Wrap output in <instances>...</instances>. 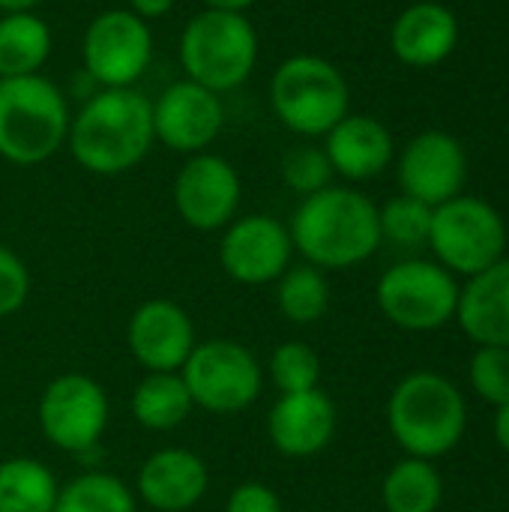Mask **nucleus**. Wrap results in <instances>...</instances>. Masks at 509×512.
<instances>
[{"mask_svg": "<svg viewBox=\"0 0 509 512\" xmlns=\"http://www.w3.org/2000/svg\"><path fill=\"white\" fill-rule=\"evenodd\" d=\"M153 144V108L138 87L96 90L72 111L66 147L87 174L120 177L138 168Z\"/></svg>", "mask_w": 509, "mask_h": 512, "instance_id": "obj_1", "label": "nucleus"}, {"mask_svg": "<svg viewBox=\"0 0 509 512\" xmlns=\"http://www.w3.org/2000/svg\"><path fill=\"white\" fill-rule=\"evenodd\" d=\"M288 234L294 252L318 270H348L369 261L381 249L378 204L354 189L336 186L300 198L291 213Z\"/></svg>", "mask_w": 509, "mask_h": 512, "instance_id": "obj_2", "label": "nucleus"}, {"mask_svg": "<svg viewBox=\"0 0 509 512\" xmlns=\"http://www.w3.org/2000/svg\"><path fill=\"white\" fill-rule=\"evenodd\" d=\"M72 123L69 93L48 75L0 78V159L36 168L66 147Z\"/></svg>", "mask_w": 509, "mask_h": 512, "instance_id": "obj_3", "label": "nucleus"}, {"mask_svg": "<svg viewBox=\"0 0 509 512\" xmlns=\"http://www.w3.org/2000/svg\"><path fill=\"white\" fill-rule=\"evenodd\" d=\"M387 426L408 456L435 462L453 453L465 438L468 405L459 387L444 375L411 372L390 393Z\"/></svg>", "mask_w": 509, "mask_h": 512, "instance_id": "obj_4", "label": "nucleus"}, {"mask_svg": "<svg viewBox=\"0 0 509 512\" xmlns=\"http://www.w3.org/2000/svg\"><path fill=\"white\" fill-rule=\"evenodd\" d=\"M261 42L246 12H195L177 39V60L183 78L225 96L240 90L258 66Z\"/></svg>", "mask_w": 509, "mask_h": 512, "instance_id": "obj_5", "label": "nucleus"}, {"mask_svg": "<svg viewBox=\"0 0 509 512\" xmlns=\"http://www.w3.org/2000/svg\"><path fill=\"white\" fill-rule=\"evenodd\" d=\"M273 117L300 138H324L351 111L345 72L321 54H291L270 75Z\"/></svg>", "mask_w": 509, "mask_h": 512, "instance_id": "obj_6", "label": "nucleus"}, {"mask_svg": "<svg viewBox=\"0 0 509 512\" xmlns=\"http://www.w3.org/2000/svg\"><path fill=\"white\" fill-rule=\"evenodd\" d=\"M435 261L453 276H477L507 258L504 216L477 195H456L432 207L429 243Z\"/></svg>", "mask_w": 509, "mask_h": 512, "instance_id": "obj_7", "label": "nucleus"}, {"mask_svg": "<svg viewBox=\"0 0 509 512\" xmlns=\"http://www.w3.org/2000/svg\"><path fill=\"white\" fill-rule=\"evenodd\" d=\"M180 378L192 396V405L231 417L252 408L264 393V366L258 357L234 339L198 342L180 369Z\"/></svg>", "mask_w": 509, "mask_h": 512, "instance_id": "obj_8", "label": "nucleus"}, {"mask_svg": "<svg viewBox=\"0 0 509 512\" xmlns=\"http://www.w3.org/2000/svg\"><path fill=\"white\" fill-rule=\"evenodd\" d=\"M378 309L408 333H432L456 318L459 282L438 261L408 258L387 267L375 285Z\"/></svg>", "mask_w": 509, "mask_h": 512, "instance_id": "obj_9", "label": "nucleus"}, {"mask_svg": "<svg viewBox=\"0 0 509 512\" xmlns=\"http://www.w3.org/2000/svg\"><path fill=\"white\" fill-rule=\"evenodd\" d=\"M153 30L126 6L102 9L81 36L84 75L99 87H135L153 63Z\"/></svg>", "mask_w": 509, "mask_h": 512, "instance_id": "obj_10", "label": "nucleus"}, {"mask_svg": "<svg viewBox=\"0 0 509 512\" xmlns=\"http://www.w3.org/2000/svg\"><path fill=\"white\" fill-rule=\"evenodd\" d=\"M36 420L51 447L69 456H87L96 453L108 429L111 402L99 381L81 372H66L42 390Z\"/></svg>", "mask_w": 509, "mask_h": 512, "instance_id": "obj_11", "label": "nucleus"}, {"mask_svg": "<svg viewBox=\"0 0 509 512\" xmlns=\"http://www.w3.org/2000/svg\"><path fill=\"white\" fill-rule=\"evenodd\" d=\"M171 201L177 216L201 234L222 231L228 222L240 216V201H243V180L240 171L234 168L231 159L219 153H192L180 165L174 186H171Z\"/></svg>", "mask_w": 509, "mask_h": 512, "instance_id": "obj_12", "label": "nucleus"}, {"mask_svg": "<svg viewBox=\"0 0 509 512\" xmlns=\"http://www.w3.org/2000/svg\"><path fill=\"white\" fill-rule=\"evenodd\" d=\"M294 243L288 225L267 213L237 216L222 228L219 264L222 270L249 288L276 282L294 261Z\"/></svg>", "mask_w": 509, "mask_h": 512, "instance_id": "obj_13", "label": "nucleus"}, {"mask_svg": "<svg viewBox=\"0 0 509 512\" xmlns=\"http://www.w3.org/2000/svg\"><path fill=\"white\" fill-rule=\"evenodd\" d=\"M153 108V138L156 144L192 156L213 147L225 129V102L219 93L180 78L150 99Z\"/></svg>", "mask_w": 509, "mask_h": 512, "instance_id": "obj_14", "label": "nucleus"}, {"mask_svg": "<svg viewBox=\"0 0 509 512\" xmlns=\"http://www.w3.org/2000/svg\"><path fill=\"white\" fill-rule=\"evenodd\" d=\"M396 174L402 195L438 207L462 195L468 180V156L456 135L444 129H426L402 147Z\"/></svg>", "mask_w": 509, "mask_h": 512, "instance_id": "obj_15", "label": "nucleus"}, {"mask_svg": "<svg viewBox=\"0 0 509 512\" xmlns=\"http://www.w3.org/2000/svg\"><path fill=\"white\" fill-rule=\"evenodd\" d=\"M126 342L144 372H180L198 345V336L183 306L165 297H153L132 312Z\"/></svg>", "mask_w": 509, "mask_h": 512, "instance_id": "obj_16", "label": "nucleus"}, {"mask_svg": "<svg viewBox=\"0 0 509 512\" xmlns=\"http://www.w3.org/2000/svg\"><path fill=\"white\" fill-rule=\"evenodd\" d=\"M339 429L336 402L321 390L285 393L267 414V438L285 459H309L324 453Z\"/></svg>", "mask_w": 509, "mask_h": 512, "instance_id": "obj_17", "label": "nucleus"}, {"mask_svg": "<svg viewBox=\"0 0 509 512\" xmlns=\"http://www.w3.org/2000/svg\"><path fill=\"white\" fill-rule=\"evenodd\" d=\"M207 489V462L186 447L156 450L135 477V498L156 512H189L204 501Z\"/></svg>", "mask_w": 509, "mask_h": 512, "instance_id": "obj_18", "label": "nucleus"}, {"mask_svg": "<svg viewBox=\"0 0 509 512\" xmlns=\"http://www.w3.org/2000/svg\"><path fill=\"white\" fill-rule=\"evenodd\" d=\"M459 45V18L441 0H414L390 27V51L411 69L444 63Z\"/></svg>", "mask_w": 509, "mask_h": 512, "instance_id": "obj_19", "label": "nucleus"}, {"mask_svg": "<svg viewBox=\"0 0 509 512\" xmlns=\"http://www.w3.org/2000/svg\"><path fill=\"white\" fill-rule=\"evenodd\" d=\"M324 153L333 165V174H339L348 183H366L390 168L396 144L387 123H381L372 114L348 111L324 135Z\"/></svg>", "mask_w": 509, "mask_h": 512, "instance_id": "obj_20", "label": "nucleus"}, {"mask_svg": "<svg viewBox=\"0 0 509 512\" xmlns=\"http://www.w3.org/2000/svg\"><path fill=\"white\" fill-rule=\"evenodd\" d=\"M456 321L480 348H509V258L459 288Z\"/></svg>", "mask_w": 509, "mask_h": 512, "instance_id": "obj_21", "label": "nucleus"}, {"mask_svg": "<svg viewBox=\"0 0 509 512\" xmlns=\"http://www.w3.org/2000/svg\"><path fill=\"white\" fill-rule=\"evenodd\" d=\"M129 411L141 429L171 432L192 417L195 405L180 372H144L132 390Z\"/></svg>", "mask_w": 509, "mask_h": 512, "instance_id": "obj_22", "label": "nucleus"}, {"mask_svg": "<svg viewBox=\"0 0 509 512\" xmlns=\"http://www.w3.org/2000/svg\"><path fill=\"white\" fill-rule=\"evenodd\" d=\"M54 51V33L36 12L0 15V78L39 75Z\"/></svg>", "mask_w": 509, "mask_h": 512, "instance_id": "obj_23", "label": "nucleus"}, {"mask_svg": "<svg viewBox=\"0 0 509 512\" xmlns=\"http://www.w3.org/2000/svg\"><path fill=\"white\" fill-rule=\"evenodd\" d=\"M60 483L48 465L27 456L0 462V512H54Z\"/></svg>", "mask_w": 509, "mask_h": 512, "instance_id": "obj_24", "label": "nucleus"}, {"mask_svg": "<svg viewBox=\"0 0 509 512\" xmlns=\"http://www.w3.org/2000/svg\"><path fill=\"white\" fill-rule=\"evenodd\" d=\"M381 501L387 512H438L444 501V480L432 462L408 456L387 471Z\"/></svg>", "mask_w": 509, "mask_h": 512, "instance_id": "obj_25", "label": "nucleus"}, {"mask_svg": "<svg viewBox=\"0 0 509 512\" xmlns=\"http://www.w3.org/2000/svg\"><path fill=\"white\" fill-rule=\"evenodd\" d=\"M276 306L291 324H315L330 309V282L327 273L312 264H291L276 282Z\"/></svg>", "mask_w": 509, "mask_h": 512, "instance_id": "obj_26", "label": "nucleus"}, {"mask_svg": "<svg viewBox=\"0 0 509 512\" xmlns=\"http://www.w3.org/2000/svg\"><path fill=\"white\" fill-rule=\"evenodd\" d=\"M138 498L117 474L84 471L66 480L57 492L54 512H135Z\"/></svg>", "mask_w": 509, "mask_h": 512, "instance_id": "obj_27", "label": "nucleus"}, {"mask_svg": "<svg viewBox=\"0 0 509 512\" xmlns=\"http://www.w3.org/2000/svg\"><path fill=\"white\" fill-rule=\"evenodd\" d=\"M264 375H270V384L279 390V396L306 393L321 387V357L306 342H282L273 348Z\"/></svg>", "mask_w": 509, "mask_h": 512, "instance_id": "obj_28", "label": "nucleus"}, {"mask_svg": "<svg viewBox=\"0 0 509 512\" xmlns=\"http://www.w3.org/2000/svg\"><path fill=\"white\" fill-rule=\"evenodd\" d=\"M378 225H381V240L399 249H417L429 243L432 207L417 198L396 195L384 207H378Z\"/></svg>", "mask_w": 509, "mask_h": 512, "instance_id": "obj_29", "label": "nucleus"}, {"mask_svg": "<svg viewBox=\"0 0 509 512\" xmlns=\"http://www.w3.org/2000/svg\"><path fill=\"white\" fill-rule=\"evenodd\" d=\"M333 165L324 153V147L315 144H303L294 147L282 156V183L297 192L300 198L315 195L321 189H327L333 183Z\"/></svg>", "mask_w": 509, "mask_h": 512, "instance_id": "obj_30", "label": "nucleus"}, {"mask_svg": "<svg viewBox=\"0 0 509 512\" xmlns=\"http://www.w3.org/2000/svg\"><path fill=\"white\" fill-rule=\"evenodd\" d=\"M474 393L501 408L509 402V348H477L468 366Z\"/></svg>", "mask_w": 509, "mask_h": 512, "instance_id": "obj_31", "label": "nucleus"}, {"mask_svg": "<svg viewBox=\"0 0 509 512\" xmlns=\"http://www.w3.org/2000/svg\"><path fill=\"white\" fill-rule=\"evenodd\" d=\"M30 285H33V279H30V270L21 261V255L0 243V318L24 309V303L30 297Z\"/></svg>", "mask_w": 509, "mask_h": 512, "instance_id": "obj_32", "label": "nucleus"}, {"mask_svg": "<svg viewBox=\"0 0 509 512\" xmlns=\"http://www.w3.org/2000/svg\"><path fill=\"white\" fill-rule=\"evenodd\" d=\"M225 512H282V498L267 483L249 480L231 489Z\"/></svg>", "mask_w": 509, "mask_h": 512, "instance_id": "obj_33", "label": "nucleus"}, {"mask_svg": "<svg viewBox=\"0 0 509 512\" xmlns=\"http://www.w3.org/2000/svg\"><path fill=\"white\" fill-rule=\"evenodd\" d=\"M126 3H129L126 9L135 12L138 18H144L147 24L165 18V15L177 6V0H126Z\"/></svg>", "mask_w": 509, "mask_h": 512, "instance_id": "obj_34", "label": "nucleus"}, {"mask_svg": "<svg viewBox=\"0 0 509 512\" xmlns=\"http://www.w3.org/2000/svg\"><path fill=\"white\" fill-rule=\"evenodd\" d=\"M495 441H498V447L509 456V402L498 408V417H495Z\"/></svg>", "mask_w": 509, "mask_h": 512, "instance_id": "obj_35", "label": "nucleus"}, {"mask_svg": "<svg viewBox=\"0 0 509 512\" xmlns=\"http://www.w3.org/2000/svg\"><path fill=\"white\" fill-rule=\"evenodd\" d=\"M204 9H219V12H249L258 0H201Z\"/></svg>", "mask_w": 509, "mask_h": 512, "instance_id": "obj_36", "label": "nucleus"}, {"mask_svg": "<svg viewBox=\"0 0 509 512\" xmlns=\"http://www.w3.org/2000/svg\"><path fill=\"white\" fill-rule=\"evenodd\" d=\"M42 0H0V15H18V12H36Z\"/></svg>", "mask_w": 509, "mask_h": 512, "instance_id": "obj_37", "label": "nucleus"}, {"mask_svg": "<svg viewBox=\"0 0 509 512\" xmlns=\"http://www.w3.org/2000/svg\"><path fill=\"white\" fill-rule=\"evenodd\" d=\"M411 3H414V0H411Z\"/></svg>", "mask_w": 509, "mask_h": 512, "instance_id": "obj_38", "label": "nucleus"}]
</instances>
